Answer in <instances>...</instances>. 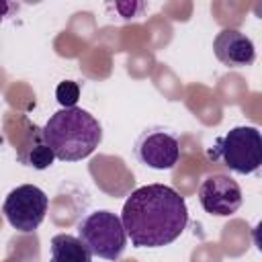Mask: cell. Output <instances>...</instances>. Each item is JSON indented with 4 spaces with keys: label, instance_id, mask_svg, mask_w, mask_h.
<instances>
[{
    "label": "cell",
    "instance_id": "12",
    "mask_svg": "<svg viewBox=\"0 0 262 262\" xmlns=\"http://www.w3.org/2000/svg\"><path fill=\"white\" fill-rule=\"evenodd\" d=\"M147 4L143 2H115L113 8L123 16V18H133V16H139L143 10H145Z\"/></svg>",
    "mask_w": 262,
    "mask_h": 262
},
{
    "label": "cell",
    "instance_id": "9",
    "mask_svg": "<svg viewBox=\"0 0 262 262\" xmlns=\"http://www.w3.org/2000/svg\"><path fill=\"white\" fill-rule=\"evenodd\" d=\"M16 160L35 170H45L53 164L55 156L43 137V127L25 121V133L16 143Z\"/></svg>",
    "mask_w": 262,
    "mask_h": 262
},
{
    "label": "cell",
    "instance_id": "8",
    "mask_svg": "<svg viewBox=\"0 0 262 262\" xmlns=\"http://www.w3.org/2000/svg\"><path fill=\"white\" fill-rule=\"evenodd\" d=\"M213 53L227 68H246L256 59L252 39L237 29L219 31L213 39Z\"/></svg>",
    "mask_w": 262,
    "mask_h": 262
},
{
    "label": "cell",
    "instance_id": "11",
    "mask_svg": "<svg viewBox=\"0 0 262 262\" xmlns=\"http://www.w3.org/2000/svg\"><path fill=\"white\" fill-rule=\"evenodd\" d=\"M55 98H57V102L61 104V108H72V106H76V102H78V98H80V86H78V82H74V80H63V82H59L57 88H55Z\"/></svg>",
    "mask_w": 262,
    "mask_h": 262
},
{
    "label": "cell",
    "instance_id": "3",
    "mask_svg": "<svg viewBox=\"0 0 262 262\" xmlns=\"http://www.w3.org/2000/svg\"><path fill=\"white\" fill-rule=\"evenodd\" d=\"M207 156L235 174H252L262 164V135L250 125L233 127L215 139L207 149Z\"/></svg>",
    "mask_w": 262,
    "mask_h": 262
},
{
    "label": "cell",
    "instance_id": "2",
    "mask_svg": "<svg viewBox=\"0 0 262 262\" xmlns=\"http://www.w3.org/2000/svg\"><path fill=\"white\" fill-rule=\"evenodd\" d=\"M43 137L55 160L78 162L88 158L102 141V125L94 115L80 106L61 108L49 117Z\"/></svg>",
    "mask_w": 262,
    "mask_h": 262
},
{
    "label": "cell",
    "instance_id": "7",
    "mask_svg": "<svg viewBox=\"0 0 262 262\" xmlns=\"http://www.w3.org/2000/svg\"><path fill=\"white\" fill-rule=\"evenodd\" d=\"M242 188L227 174H211L199 186L201 207L215 217H229L242 207Z\"/></svg>",
    "mask_w": 262,
    "mask_h": 262
},
{
    "label": "cell",
    "instance_id": "5",
    "mask_svg": "<svg viewBox=\"0 0 262 262\" xmlns=\"http://www.w3.org/2000/svg\"><path fill=\"white\" fill-rule=\"evenodd\" d=\"M49 209V196L35 184H20L12 188L2 205V213L6 221L23 233L35 231Z\"/></svg>",
    "mask_w": 262,
    "mask_h": 262
},
{
    "label": "cell",
    "instance_id": "4",
    "mask_svg": "<svg viewBox=\"0 0 262 262\" xmlns=\"http://www.w3.org/2000/svg\"><path fill=\"white\" fill-rule=\"evenodd\" d=\"M78 239L92 256L102 260L121 258L127 246V233L121 217L106 209L92 211L78 223Z\"/></svg>",
    "mask_w": 262,
    "mask_h": 262
},
{
    "label": "cell",
    "instance_id": "1",
    "mask_svg": "<svg viewBox=\"0 0 262 262\" xmlns=\"http://www.w3.org/2000/svg\"><path fill=\"white\" fill-rule=\"evenodd\" d=\"M121 223L135 248H164L186 229L188 207L172 186L145 184L127 196Z\"/></svg>",
    "mask_w": 262,
    "mask_h": 262
},
{
    "label": "cell",
    "instance_id": "6",
    "mask_svg": "<svg viewBox=\"0 0 262 262\" xmlns=\"http://www.w3.org/2000/svg\"><path fill=\"white\" fill-rule=\"evenodd\" d=\"M133 151L137 160L147 168L172 170L180 160V137L172 127H147L135 139Z\"/></svg>",
    "mask_w": 262,
    "mask_h": 262
},
{
    "label": "cell",
    "instance_id": "13",
    "mask_svg": "<svg viewBox=\"0 0 262 262\" xmlns=\"http://www.w3.org/2000/svg\"><path fill=\"white\" fill-rule=\"evenodd\" d=\"M16 8H18L16 4H10V2H4V0H0V23H2L6 16H10V14H12Z\"/></svg>",
    "mask_w": 262,
    "mask_h": 262
},
{
    "label": "cell",
    "instance_id": "14",
    "mask_svg": "<svg viewBox=\"0 0 262 262\" xmlns=\"http://www.w3.org/2000/svg\"><path fill=\"white\" fill-rule=\"evenodd\" d=\"M2 143H4V137H2V135H0V145H2Z\"/></svg>",
    "mask_w": 262,
    "mask_h": 262
},
{
    "label": "cell",
    "instance_id": "10",
    "mask_svg": "<svg viewBox=\"0 0 262 262\" xmlns=\"http://www.w3.org/2000/svg\"><path fill=\"white\" fill-rule=\"evenodd\" d=\"M49 262H92V254L76 235L57 233L51 237Z\"/></svg>",
    "mask_w": 262,
    "mask_h": 262
}]
</instances>
